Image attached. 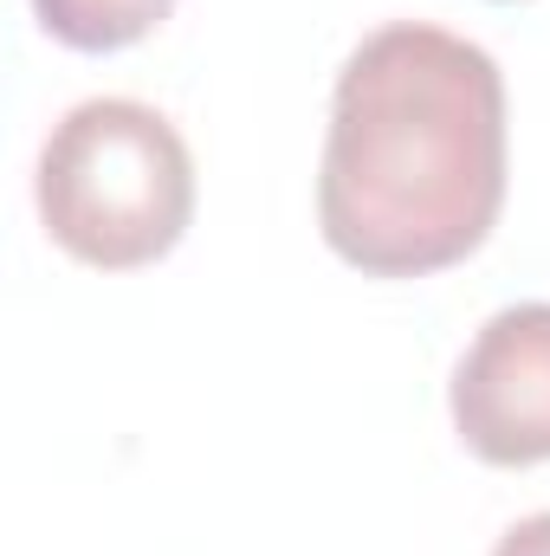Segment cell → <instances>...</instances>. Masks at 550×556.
Wrapping results in <instances>:
<instances>
[{
	"label": "cell",
	"mask_w": 550,
	"mask_h": 556,
	"mask_svg": "<svg viewBox=\"0 0 550 556\" xmlns=\"http://www.w3.org/2000/svg\"><path fill=\"white\" fill-rule=\"evenodd\" d=\"M505 207V78L447 26H376L337 72L317 227L370 278H421L479 253Z\"/></svg>",
	"instance_id": "cell-1"
},
{
	"label": "cell",
	"mask_w": 550,
	"mask_h": 556,
	"mask_svg": "<svg viewBox=\"0 0 550 556\" xmlns=\"http://www.w3.org/2000/svg\"><path fill=\"white\" fill-rule=\"evenodd\" d=\"M39 220L46 233L104 273L162 260L195 220V155L182 130L137 98L72 104L39 149Z\"/></svg>",
	"instance_id": "cell-2"
},
{
	"label": "cell",
	"mask_w": 550,
	"mask_h": 556,
	"mask_svg": "<svg viewBox=\"0 0 550 556\" xmlns=\"http://www.w3.org/2000/svg\"><path fill=\"white\" fill-rule=\"evenodd\" d=\"M447 408L473 459L538 466L550 459V304L525 298L479 324L453 363Z\"/></svg>",
	"instance_id": "cell-3"
},
{
	"label": "cell",
	"mask_w": 550,
	"mask_h": 556,
	"mask_svg": "<svg viewBox=\"0 0 550 556\" xmlns=\"http://www.w3.org/2000/svg\"><path fill=\"white\" fill-rule=\"evenodd\" d=\"M33 13L72 52H124L175 13V0H33Z\"/></svg>",
	"instance_id": "cell-4"
},
{
	"label": "cell",
	"mask_w": 550,
	"mask_h": 556,
	"mask_svg": "<svg viewBox=\"0 0 550 556\" xmlns=\"http://www.w3.org/2000/svg\"><path fill=\"white\" fill-rule=\"evenodd\" d=\"M492 556H550V511H532V518H518L499 544H492Z\"/></svg>",
	"instance_id": "cell-5"
}]
</instances>
